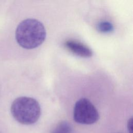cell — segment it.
<instances>
[{"mask_svg": "<svg viewBox=\"0 0 133 133\" xmlns=\"http://www.w3.org/2000/svg\"><path fill=\"white\" fill-rule=\"evenodd\" d=\"M46 35L42 22L35 19H26L18 25L15 33L18 44L25 49L35 48L44 41Z\"/></svg>", "mask_w": 133, "mask_h": 133, "instance_id": "6da1fadb", "label": "cell"}, {"mask_svg": "<svg viewBox=\"0 0 133 133\" xmlns=\"http://www.w3.org/2000/svg\"><path fill=\"white\" fill-rule=\"evenodd\" d=\"M127 128L129 133H132V118H130L127 123Z\"/></svg>", "mask_w": 133, "mask_h": 133, "instance_id": "52a82bcc", "label": "cell"}, {"mask_svg": "<svg viewBox=\"0 0 133 133\" xmlns=\"http://www.w3.org/2000/svg\"><path fill=\"white\" fill-rule=\"evenodd\" d=\"M98 30L102 32H109L111 31L113 29V25L109 22H101L98 24Z\"/></svg>", "mask_w": 133, "mask_h": 133, "instance_id": "8992f818", "label": "cell"}, {"mask_svg": "<svg viewBox=\"0 0 133 133\" xmlns=\"http://www.w3.org/2000/svg\"><path fill=\"white\" fill-rule=\"evenodd\" d=\"M52 133H73V128L69 122L62 121L57 125Z\"/></svg>", "mask_w": 133, "mask_h": 133, "instance_id": "5b68a950", "label": "cell"}, {"mask_svg": "<svg viewBox=\"0 0 133 133\" xmlns=\"http://www.w3.org/2000/svg\"><path fill=\"white\" fill-rule=\"evenodd\" d=\"M64 45L69 50L81 57L88 58L92 55L91 49L80 42L69 40L65 42Z\"/></svg>", "mask_w": 133, "mask_h": 133, "instance_id": "277c9868", "label": "cell"}, {"mask_svg": "<svg viewBox=\"0 0 133 133\" xmlns=\"http://www.w3.org/2000/svg\"><path fill=\"white\" fill-rule=\"evenodd\" d=\"M10 111L14 118L24 125H31L36 122L41 115L39 103L31 97H20L12 103Z\"/></svg>", "mask_w": 133, "mask_h": 133, "instance_id": "7a4b0ae2", "label": "cell"}, {"mask_svg": "<svg viewBox=\"0 0 133 133\" xmlns=\"http://www.w3.org/2000/svg\"><path fill=\"white\" fill-rule=\"evenodd\" d=\"M73 118L77 123L90 125L98 121L99 115L93 104L88 99L83 98L77 101L75 104Z\"/></svg>", "mask_w": 133, "mask_h": 133, "instance_id": "3957f363", "label": "cell"}]
</instances>
